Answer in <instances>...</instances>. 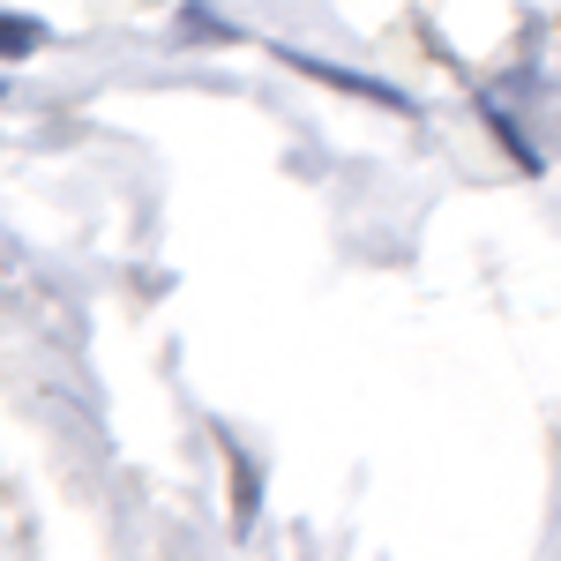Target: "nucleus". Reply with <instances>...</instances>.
<instances>
[{
  "label": "nucleus",
  "instance_id": "nucleus-3",
  "mask_svg": "<svg viewBox=\"0 0 561 561\" xmlns=\"http://www.w3.org/2000/svg\"><path fill=\"white\" fill-rule=\"evenodd\" d=\"M45 38H53V31H45L38 15H8V8H0V60H31Z\"/></svg>",
  "mask_w": 561,
  "mask_h": 561
},
{
  "label": "nucleus",
  "instance_id": "nucleus-5",
  "mask_svg": "<svg viewBox=\"0 0 561 561\" xmlns=\"http://www.w3.org/2000/svg\"><path fill=\"white\" fill-rule=\"evenodd\" d=\"M0 98H8V90H0Z\"/></svg>",
  "mask_w": 561,
  "mask_h": 561
},
{
  "label": "nucleus",
  "instance_id": "nucleus-4",
  "mask_svg": "<svg viewBox=\"0 0 561 561\" xmlns=\"http://www.w3.org/2000/svg\"><path fill=\"white\" fill-rule=\"evenodd\" d=\"M173 31H180V45H225V38H240L232 23H217L210 8H180V15H173Z\"/></svg>",
  "mask_w": 561,
  "mask_h": 561
},
{
  "label": "nucleus",
  "instance_id": "nucleus-1",
  "mask_svg": "<svg viewBox=\"0 0 561 561\" xmlns=\"http://www.w3.org/2000/svg\"><path fill=\"white\" fill-rule=\"evenodd\" d=\"M300 76H314V83H337V90H352V98H375L382 113H404L412 121V98L404 90H389V83H375V76H345V68H330V60H307V53H285Z\"/></svg>",
  "mask_w": 561,
  "mask_h": 561
},
{
  "label": "nucleus",
  "instance_id": "nucleus-2",
  "mask_svg": "<svg viewBox=\"0 0 561 561\" xmlns=\"http://www.w3.org/2000/svg\"><path fill=\"white\" fill-rule=\"evenodd\" d=\"M225 465H232V479H240V494H232V531L248 539V531H255V510H262V479H255V465H248L232 442H225Z\"/></svg>",
  "mask_w": 561,
  "mask_h": 561
}]
</instances>
